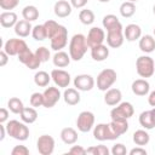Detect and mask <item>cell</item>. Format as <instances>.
<instances>
[{
    "mask_svg": "<svg viewBox=\"0 0 155 155\" xmlns=\"http://www.w3.org/2000/svg\"><path fill=\"white\" fill-rule=\"evenodd\" d=\"M87 48H90V47L87 45V40L84 34L73 35V38L70 39V42H69V54L73 61L78 62V61L82 59V57L87 52Z\"/></svg>",
    "mask_w": 155,
    "mask_h": 155,
    "instance_id": "cell-1",
    "label": "cell"
},
{
    "mask_svg": "<svg viewBox=\"0 0 155 155\" xmlns=\"http://www.w3.org/2000/svg\"><path fill=\"white\" fill-rule=\"evenodd\" d=\"M6 131L10 137L17 140H25L29 137V128L25 122H19L18 120H10L6 125Z\"/></svg>",
    "mask_w": 155,
    "mask_h": 155,
    "instance_id": "cell-2",
    "label": "cell"
},
{
    "mask_svg": "<svg viewBox=\"0 0 155 155\" xmlns=\"http://www.w3.org/2000/svg\"><path fill=\"white\" fill-rule=\"evenodd\" d=\"M136 70H137V74L143 79L151 78L154 75V71H155L154 59L147 54L138 57L136 61Z\"/></svg>",
    "mask_w": 155,
    "mask_h": 155,
    "instance_id": "cell-3",
    "label": "cell"
},
{
    "mask_svg": "<svg viewBox=\"0 0 155 155\" xmlns=\"http://www.w3.org/2000/svg\"><path fill=\"white\" fill-rule=\"evenodd\" d=\"M116 79H117V75H116V71L114 69H110V68L103 69L97 76V87H98V90H101V91L109 90L116 82Z\"/></svg>",
    "mask_w": 155,
    "mask_h": 155,
    "instance_id": "cell-4",
    "label": "cell"
},
{
    "mask_svg": "<svg viewBox=\"0 0 155 155\" xmlns=\"http://www.w3.org/2000/svg\"><path fill=\"white\" fill-rule=\"evenodd\" d=\"M134 114V108L130 102H120L110 111L111 120H128Z\"/></svg>",
    "mask_w": 155,
    "mask_h": 155,
    "instance_id": "cell-5",
    "label": "cell"
},
{
    "mask_svg": "<svg viewBox=\"0 0 155 155\" xmlns=\"http://www.w3.org/2000/svg\"><path fill=\"white\" fill-rule=\"evenodd\" d=\"M93 137L99 142L114 140L119 138L111 130L110 124H97V126L93 127Z\"/></svg>",
    "mask_w": 155,
    "mask_h": 155,
    "instance_id": "cell-6",
    "label": "cell"
},
{
    "mask_svg": "<svg viewBox=\"0 0 155 155\" xmlns=\"http://www.w3.org/2000/svg\"><path fill=\"white\" fill-rule=\"evenodd\" d=\"M107 45L111 48H117L124 44L125 36H124V28L122 24L115 28H111L107 30Z\"/></svg>",
    "mask_w": 155,
    "mask_h": 155,
    "instance_id": "cell-7",
    "label": "cell"
},
{
    "mask_svg": "<svg viewBox=\"0 0 155 155\" xmlns=\"http://www.w3.org/2000/svg\"><path fill=\"white\" fill-rule=\"evenodd\" d=\"M76 126L80 132H88L94 127V115L92 111H81L76 119Z\"/></svg>",
    "mask_w": 155,
    "mask_h": 155,
    "instance_id": "cell-8",
    "label": "cell"
},
{
    "mask_svg": "<svg viewBox=\"0 0 155 155\" xmlns=\"http://www.w3.org/2000/svg\"><path fill=\"white\" fill-rule=\"evenodd\" d=\"M51 48L53 51H61L68 44V29L64 25H61L56 34L50 39Z\"/></svg>",
    "mask_w": 155,
    "mask_h": 155,
    "instance_id": "cell-9",
    "label": "cell"
},
{
    "mask_svg": "<svg viewBox=\"0 0 155 155\" xmlns=\"http://www.w3.org/2000/svg\"><path fill=\"white\" fill-rule=\"evenodd\" d=\"M28 45L23 39H8L4 44V51L8 56H18L19 52H22L24 48H27Z\"/></svg>",
    "mask_w": 155,
    "mask_h": 155,
    "instance_id": "cell-10",
    "label": "cell"
},
{
    "mask_svg": "<svg viewBox=\"0 0 155 155\" xmlns=\"http://www.w3.org/2000/svg\"><path fill=\"white\" fill-rule=\"evenodd\" d=\"M36 149L41 155H51L54 150V139L48 134H42L36 140Z\"/></svg>",
    "mask_w": 155,
    "mask_h": 155,
    "instance_id": "cell-11",
    "label": "cell"
},
{
    "mask_svg": "<svg viewBox=\"0 0 155 155\" xmlns=\"http://www.w3.org/2000/svg\"><path fill=\"white\" fill-rule=\"evenodd\" d=\"M87 40V45L90 48L97 46V45H102L105 40V33L102 28L99 27H93L88 30V34L86 36Z\"/></svg>",
    "mask_w": 155,
    "mask_h": 155,
    "instance_id": "cell-12",
    "label": "cell"
},
{
    "mask_svg": "<svg viewBox=\"0 0 155 155\" xmlns=\"http://www.w3.org/2000/svg\"><path fill=\"white\" fill-rule=\"evenodd\" d=\"M74 87L79 91H91L94 87V79L90 74H80L76 75L74 79Z\"/></svg>",
    "mask_w": 155,
    "mask_h": 155,
    "instance_id": "cell-13",
    "label": "cell"
},
{
    "mask_svg": "<svg viewBox=\"0 0 155 155\" xmlns=\"http://www.w3.org/2000/svg\"><path fill=\"white\" fill-rule=\"evenodd\" d=\"M44 107L45 108H52L54 107L58 101L61 99V91L57 87H47L44 92Z\"/></svg>",
    "mask_w": 155,
    "mask_h": 155,
    "instance_id": "cell-14",
    "label": "cell"
},
{
    "mask_svg": "<svg viewBox=\"0 0 155 155\" xmlns=\"http://www.w3.org/2000/svg\"><path fill=\"white\" fill-rule=\"evenodd\" d=\"M51 78L58 87H68L70 84V74L63 69H53L51 71Z\"/></svg>",
    "mask_w": 155,
    "mask_h": 155,
    "instance_id": "cell-15",
    "label": "cell"
},
{
    "mask_svg": "<svg viewBox=\"0 0 155 155\" xmlns=\"http://www.w3.org/2000/svg\"><path fill=\"white\" fill-rule=\"evenodd\" d=\"M71 4L68 2L67 0H58L56 1L54 6H53V10H54V15L59 18H65L68 17L70 13H71Z\"/></svg>",
    "mask_w": 155,
    "mask_h": 155,
    "instance_id": "cell-16",
    "label": "cell"
},
{
    "mask_svg": "<svg viewBox=\"0 0 155 155\" xmlns=\"http://www.w3.org/2000/svg\"><path fill=\"white\" fill-rule=\"evenodd\" d=\"M124 36L127 41H131V42L139 40L142 36V29L138 24L131 23V24L126 25V28L124 29Z\"/></svg>",
    "mask_w": 155,
    "mask_h": 155,
    "instance_id": "cell-17",
    "label": "cell"
},
{
    "mask_svg": "<svg viewBox=\"0 0 155 155\" xmlns=\"http://www.w3.org/2000/svg\"><path fill=\"white\" fill-rule=\"evenodd\" d=\"M121 98H122V94H121V91L119 88H109L105 91V94H104V102L107 105H110V107H114V105H117L120 102H121Z\"/></svg>",
    "mask_w": 155,
    "mask_h": 155,
    "instance_id": "cell-18",
    "label": "cell"
},
{
    "mask_svg": "<svg viewBox=\"0 0 155 155\" xmlns=\"http://www.w3.org/2000/svg\"><path fill=\"white\" fill-rule=\"evenodd\" d=\"M132 92L136 96H147L150 90V85L145 79H137L132 82Z\"/></svg>",
    "mask_w": 155,
    "mask_h": 155,
    "instance_id": "cell-19",
    "label": "cell"
},
{
    "mask_svg": "<svg viewBox=\"0 0 155 155\" xmlns=\"http://www.w3.org/2000/svg\"><path fill=\"white\" fill-rule=\"evenodd\" d=\"M15 29V33L16 35H18L19 38H27L29 36V34H31V30H33V27L30 24L29 21H25V19H21L16 23V25L13 27Z\"/></svg>",
    "mask_w": 155,
    "mask_h": 155,
    "instance_id": "cell-20",
    "label": "cell"
},
{
    "mask_svg": "<svg viewBox=\"0 0 155 155\" xmlns=\"http://www.w3.org/2000/svg\"><path fill=\"white\" fill-rule=\"evenodd\" d=\"M109 56V48L108 46L105 45H97L94 47L91 48V57L93 61H97V62H103L108 58Z\"/></svg>",
    "mask_w": 155,
    "mask_h": 155,
    "instance_id": "cell-21",
    "label": "cell"
},
{
    "mask_svg": "<svg viewBox=\"0 0 155 155\" xmlns=\"http://www.w3.org/2000/svg\"><path fill=\"white\" fill-rule=\"evenodd\" d=\"M63 99H64V102L68 105H76V104H79L80 99H81L79 90L78 88H71V87L65 88V91L63 92Z\"/></svg>",
    "mask_w": 155,
    "mask_h": 155,
    "instance_id": "cell-22",
    "label": "cell"
},
{
    "mask_svg": "<svg viewBox=\"0 0 155 155\" xmlns=\"http://www.w3.org/2000/svg\"><path fill=\"white\" fill-rule=\"evenodd\" d=\"M139 48L144 53H151L155 51V39L153 35H143L139 39Z\"/></svg>",
    "mask_w": 155,
    "mask_h": 155,
    "instance_id": "cell-23",
    "label": "cell"
},
{
    "mask_svg": "<svg viewBox=\"0 0 155 155\" xmlns=\"http://www.w3.org/2000/svg\"><path fill=\"white\" fill-rule=\"evenodd\" d=\"M18 22V17L12 11H4L0 15V24L4 28H12Z\"/></svg>",
    "mask_w": 155,
    "mask_h": 155,
    "instance_id": "cell-24",
    "label": "cell"
},
{
    "mask_svg": "<svg viewBox=\"0 0 155 155\" xmlns=\"http://www.w3.org/2000/svg\"><path fill=\"white\" fill-rule=\"evenodd\" d=\"M71 58H70V54L64 52V51H56L53 58H52V62L53 64L57 67V68H65L69 65Z\"/></svg>",
    "mask_w": 155,
    "mask_h": 155,
    "instance_id": "cell-25",
    "label": "cell"
},
{
    "mask_svg": "<svg viewBox=\"0 0 155 155\" xmlns=\"http://www.w3.org/2000/svg\"><path fill=\"white\" fill-rule=\"evenodd\" d=\"M61 139L68 145L75 144L78 142V132L73 127H64L61 131Z\"/></svg>",
    "mask_w": 155,
    "mask_h": 155,
    "instance_id": "cell-26",
    "label": "cell"
},
{
    "mask_svg": "<svg viewBox=\"0 0 155 155\" xmlns=\"http://www.w3.org/2000/svg\"><path fill=\"white\" fill-rule=\"evenodd\" d=\"M21 120L25 124H33L38 119V111L35 110L34 107H24V109L19 114Z\"/></svg>",
    "mask_w": 155,
    "mask_h": 155,
    "instance_id": "cell-27",
    "label": "cell"
},
{
    "mask_svg": "<svg viewBox=\"0 0 155 155\" xmlns=\"http://www.w3.org/2000/svg\"><path fill=\"white\" fill-rule=\"evenodd\" d=\"M110 127L114 131V133L117 137H120L128 131V122L127 120H111Z\"/></svg>",
    "mask_w": 155,
    "mask_h": 155,
    "instance_id": "cell-28",
    "label": "cell"
},
{
    "mask_svg": "<svg viewBox=\"0 0 155 155\" xmlns=\"http://www.w3.org/2000/svg\"><path fill=\"white\" fill-rule=\"evenodd\" d=\"M133 142L136 145H139V147H144L149 143L150 140V136L149 133L145 131V130H137L134 133H133V137H132Z\"/></svg>",
    "mask_w": 155,
    "mask_h": 155,
    "instance_id": "cell-29",
    "label": "cell"
},
{
    "mask_svg": "<svg viewBox=\"0 0 155 155\" xmlns=\"http://www.w3.org/2000/svg\"><path fill=\"white\" fill-rule=\"evenodd\" d=\"M139 124L145 130H151V128L155 127V124L153 121V115H151L150 110H145V111L140 113V115H139Z\"/></svg>",
    "mask_w": 155,
    "mask_h": 155,
    "instance_id": "cell-30",
    "label": "cell"
},
{
    "mask_svg": "<svg viewBox=\"0 0 155 155\" xmlns=\"http://www.w3.org/2000/svg\"><path fill=\"white\" fill-rule=\"evenodd\" d=\"M22 16L25 21L33 22L39 18V10L34 5H28L22 10Z\"/></svg>",
    "mask_w": 155,
    "mask_h": 155,
    "instance_id": "cell-31",
    "label": "cell"
},
{
    "mask_svg": "<svg viewBox=\"0 0 155 155\" xmlns=\"http://www.w3.org/2000/svg\"><path fill=\"white\" fill-rule=\"evenodd\" d=\"M51 79H52L51 74L48 75V73H46L44 70H40V71L35 73V75H34V82L39 87H46Z\"/></svg>",
    "mask_w": 155,
    "mask_h": 155,
    "instance_id": "cell-32",
    "label": "cell"
},
{
    "mask_svg": "<svg viewBox=\"0 0 155 155\" xmlns=\"http://www.w3.org/2000/svg\"><path fill=\"white\" fill-rule=\"evenodd\" d=\"M136 13V5L132 1H125L120 5V15L125 18H130Z\"/></svg>",
    "mask_w": 155,
    "mask_h": 155,
    "instance_id": "cell-33",
    "label": "cell"
},
{
    "mask_svg": "<svg viewBox=\"0 0 155 155\" xmlns=\"http://www.w3.org/2000/svg\"><path fill=\"white\" fill-rule=\"evenodd\" d=\"M102 23H103L104 29H107V30H109V29H111V28H115V27L121 25V23H120L119 18H117L115 15H111V13H110V15L104 16V17H103Z\"/></svg>",
    "mask_w": 155,
    "mask_h": 155,
    "instance_id": "cell-34",
    "label": "cell"
},
{
    "mask_svg": "<svg viewBox=\"0 0 155 155\" xmlns=\"http://www.w3.org/2000/svg\"><path fill=\"white\" fill-rule=\"evenodd\" d=\"M7 107H8L10 111H12L13 114H21V111L24 109L23 102L19 98H17V97L10 98L8 102H7Z\"/></svg>",
    "mask_w": 155,
    "mask_h": 155,
    "instance_id": "cell-35",
    "label": "cell"
},
{
    "mask_svg": "<svg viewBox=\"0 0 155 155\" xmlns=\"http://www.w3.org/2000/svg\"><path fill=\"white\" fill-rule=\"evenodd\" d=\"M79 19L82 24L85 25H90L94 22V13L88 10V8H85V10H81L79 12Z\"/></svg>",
    "mask_w": 155,
    "mask_h": 155,
    "instance_id": "cell-36",
    "label": "cell"
},
{
    "mask_svg": "<svg viewBox=\"0 0 155 155\" xmlns=\"http://www.w3.org/2000/svg\"><path fill=\"white\" fill-rule=\"evenodd\" d=\"M31 36L38 41H42V40L47 39V34H46V29H45L44 24H38V25L33 27Z\"/></svg>",
    "mask_w": 155,
    "mask_h": 155,
    "instance_id": "cell-37",
    "label": "cell"
},
{
    "mask_svg": "<svg viewBox=\"0 0 155 155\" xmlns=\"http://www.w3.org/2000/svg\"><path fill=\"white\" fill-rule=\"evenodd\" d=\"M44 27H45V29H46L47 38L51 39V38L56 34V31L59 29L61 24H58V23H57L56 21H53V19H48V21H46V22L44 23Z\"/></svg>",
    "mask_w": 155,
    "mask_h": 155,
    "instance_id": "cell-38",
    "label": "cell"
},
{
    "mask_svg": "<svg viewBox=\"0 0 155 155\" xmlns=\"http://www.w3.org/2000/svg\"><path fill=\"white\" fill-rule=\"evenodd\" d=\"M86 153L91 154V155H109L110 150L105 145L101 144V145H96V147H90L88 149H86Z\"/></svg>",
    "mask_w": 155,
    "mask_h": 155,
    "instance_id": "cell-39",
    "label": "cell"
},
{
    "mask_svg": "<svg viewBox=\"0 0 155 155\" xmlns=\"http://www.w3.org/2000/svg\"><path fill=\"white\" fill-rule=\"evenodd\" d=\"M30 105L34 108L44 107V94L39 93V92H34L30 96Z\"/></svg>",
    "mask_w": 155,
    "mask_h": 155,
    "instance_id": "cell-40",
    "label": "cell"
},
{
    "mask_svg": "<svg viewBox=\"0 0 155 155\" xmlns=\"http://www.w3.org/2000/svg\"><path fill=\"white\" fill-rule=\"evenodd\" d=\"M35 54H36V57L41 61V63H42V62H47V61L50 59V57H51L50 50L46 48V47H44V46L38 47L36 51H35Z\"/></svg>",
    "mask_w": 155,
    "mask_h": 155,
    "instance_id": "cell-41",
    "label": "cell"
},
{
    "mask_svg": "<svg viewBox=\"0 0 155 155\" xmlns=\"http://www.w3.org/2000/svg\"><path fill=\"white\" fill-rule=\"evenodd\" d=\"M33 56H34V52H31V50H30L29 47H27V48H24L22 52H19L17 57H18V61L25 65V64L30 61V58H31Z\"/></svg>",
    "mask_w": 155,
    "mask_h": 155,
    "instance_id": "cell-42",
    "label": "cell"
},
{
    "mask_svg": "<svg viewBox=\"0 0 155 155\" xmlns=\"http://www.w3.org/2000/svg\"><path fill=\"white\" fill-rule=\"evenodd\" d=\"M19 4V0H0V7L5 11H11L16 8Z\"/></svg>",
    "mask_w": 155,
    "mask_h": 155,
    "instance_id": "cell-43",
    "label": "cell"
},
{
    "mask_svg": "<svg viewBox=\"0 0 155 155\" xmlns=\"http://www.w3.org/2000/svg\"><path fill=\"white\" fill-rule=\"evenodd\" d=\"M110 153H111L113 155H126L127 150H126V147H125L122 143H116V144L113 145Z\"/></svg>",
    "mask_w": 155,
    "mask_h": 155,
    "instance_id": "cell-44",
    "label": "cell"
},
{
    "mask_svg": "<svg viewBox=\"0 0 155 155\" xmlns=\"http://www.w3.org/2000/svg\"><path fill=\"white\" fill-rule=\"evenodd\" d=\"M40 64H41V61L36 57V54H35V52H34V56L30 58V61L25 64V67L27 68H29V69H31V70H35V69H38L39 67H40Z\"/></svg>",
    "mask_w": 155,
    "mask_h": 155,
    "instance_id": "cell-45",
    "label": "cell"
},
{
    "mask_svg": "<svg viewBox=\"0 0 155 155\" xmlns=\"http://www.w3.org/2000/svg\"><path fill=\"white\" fill-rule=\"evenodd\" d=\"M11 154L12 155H28L29 154V149L25 145H16L12 149Z\"/></svg>",
    "mask_w": 155,
    "mask_h": 155,
    "instance_id": "cell-46",
    "label": "cell"
},
{
    "mask_svg": "<svg viewBox=\"0 0 155 155\" xmlns=\"http://www.w3.org/2000/svg\"><path fill=\"white\" fill-rule=\"evenodd\" d=\"M69 154H74V155H85V154H87V153H86V149L82 148L81 145H73V147L69 149Z\"/></svg>",
    "mask_w": 155,
    "mask_h": 155,
    "instance_id": "cell-47",
    "label": "cell"
},
{
    "mask_svg": "<svg viewBox=\"0 0 155 155\" xmlns=\"http://www.w3.org/2000/svg\"><path fill=\"white\" fill-rule=\"evenodd\" d=\"M88 2V0H70V4L73 7L75 8H82L84 6H86Z\"/></svg>",
    "mask_w": 155,
    "mask_h": 155,
    "instance_id": "cell-48",
    "label": "cell"
},
{
    "mask_svg": "<svg viewBox=\"0 0 155 155\" xmlns=\"http://www.w3.org/2000/svg\"><path fill=\"white\" fill-rule=\"evenodd\" d=\"M130 155H147V150L143 147H137L130 150Z\"/></svg>",
    "mask_w": 155,
    "mask_h": 155,
    "instance_id": "cell-49",
    "label": "cell"
},
{
    "mask_svg": "<svg viewBox=\"0 0 155 155\" xmlns=\"http://www.w3.org/2000/svg\"><path fill=\"white\" fill-rule=\"evenodd\" d=\"M8 54L2 50L1 52H0V67H5L6 64H7V62H8Z\"/></svg>",
    "mask_w": 155,
    "mask_h": 155,
    "instance_id": "cell-50",
    "label": "cell"
},
{
    "mask_svg": "<svg viewBox=\"0 0 155 155\" xmlns=\"http://www.w3.org/2000/svg\"><path fill=\"white\" fill-rule=\"evenodd\" d=\"M8 119V110L6 108H1L0 109V124L6 122Z\"/></svg>",
    "mask_w": 155,
    "mask_h": 155,
    "instance_id": "cell-51",
    "label": "cell"
},
{
    "mask_svg": "<svg viewBox=\"0 0 155 155\" xmlns=\"http://www.w3.org/2000/svg\"><path fill=\"white\" fill-rule=\"evenodd\" d=\"M148 103L154 108L155 107V90L154 91H151L150 93H149V97H148Z\"/></svg>",
    "mask_w": 155,
    "mask_h": 155,
    "instance_id": "cell-52",
    "label": "cell"
},
{
    "mask_svg": "<svg viewBox=\"0 0 155 155\" xmlns=\"http://www.w3.org/2000/svg\"><path fill=\"white\" fill-rule=\"evenodd\" d=\"M6 133H7V131H6V126H5L4 124H1V125H0V140H4Z\"/></svg>",
    "mask_w": 155,
    "mask_h": 155,
    "instance_id": "cell-53",
    "label": "cell"
},
{
    "mask_svg": "<svg viewBox=\"0 0 155 155\" xmlns=\"http://www.w3.org/2000/svg\"><path fill=\"white\" fill-rule=\"evenodd\" d=\"M150 111H151V115H153V121H154V124H155V107H154Z\"/></svg>",
    "mask_w": 155,
    "mask_h": 155,
    "instance_id": "cell-54",
    "label": "cell"
},
{
    "mask_svg": "<svg viewBox=\"0 0 155 155\" xmlns=\"http://www.w3.org/2000/svg\"><path fill=\"white\" fill-rule=\"evenodd\" d=\"M98 1H99V2H109L110 0H98Z\"/></svg>",
    "mask_w": 155,
    "mask_h": 155,
    "instance_id": "cell-55",
    "label": "cell"
},
{
    "mask_svg": "<svg viewBox=\"0 0 155 155\" xmlns=\"http://www.w3.org/2000/svg\"><path fill=\"white\" fill-rule=\"evenodd\" d=\"M153 12H154V15H155V5L153 6Z\"/></svg>",
    "mask_w": 155,
    "mask_h": 155,
    "instance_id": "cell-56",
    "label": "cell"
},
{
    "mask_svg": "<svg viewBox=\"0 0 155 155\" xmlns=\"http://www.w3.org/2000/svg\"><path fill=\"white\" fill-rule=\"evenodd\" d=\"M127 1H132V2H136V1H138V0H127Z\"/></svg>",
    "mask_w": 155,
    "mask_h": 155,
    "instance_id": "cell-57",
    "label": "cell"
},
{
    "mask_svg": "<svg viewBox=\"0 0 155 155\" xmlns=\"http://www.w3.org/2000/svg\"><path fill=\"white\" fill-rule=\"evenodd\" d=\"M154 35H155V28H154Z\"/></svg>",
    "mask_w": 155,
    "mask_h": 155,
    "instance_id": "cell-58",
    "label": "cell"
}]
</instances>
